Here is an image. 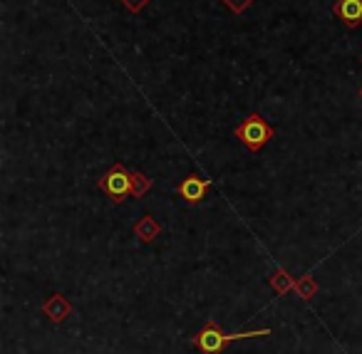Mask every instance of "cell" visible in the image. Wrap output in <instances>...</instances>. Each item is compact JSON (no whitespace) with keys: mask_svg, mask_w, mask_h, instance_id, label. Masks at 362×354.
Listing matches in <instances>:
<instances>
[{"mask_svg":"<svg viewBox=\"0 0 362 354\" xmlns=\"http://www.w3.org/2000/svg\"><path fill=\"white\" fill-rule=\"evenodd\" d=\"M134 230L144 243H149V240H154L156 235H159V225H156V220L149 218V216H146L144 220H139V225H136Z\"/></svg>","mask_w":362,"mask_h":354,"instance_id":"cell-6","label":"cell"},{"mask_svg":"<svg viewBox=\"0 0 362 354\" xmlns=\"http://www.w3.org/2000/svg\"><path fill=\"white\" fill-rule=\"evenodd\" d=\"M271 329H258V332H223L221 327H216L214 322H209L202 332L197 334V347L202 354H221L226 349L228 342H236V339H251V337H268Z\"/></svg>","mask_w":362,"mask_h":354,"instance_id":"cell-1","label":"cell"},{"mask_svg":"<svg viewBox=\"0 0 362 354\" xmlns=\"http://www.w3.org/2000/svg\"><path fill=\"white\" fill-rule=\"evenodd\" d=\"M221 3H223V6H226L231 13H236V16H241L243 11H248V8H251L253 0H221Z\"/></svg>","mask_w":362,"mask_h":354,"instance_id":"cell-7","label":"cell"},{"mask_svg":"<svg viewBox=\"0 0 362 354\" xmlns=\"http://www.w3.org/2000/svg\"><path fill=\"white\" fill-rule=\"evenodd\" d=\"M360 100H362V87H360Z\"/></svg>","mask_w":362,"mask_h":354,"instance_id":"cell-10","label":"cell"},{"mask_svg":"<svg viewBox=\"0 0 362 354\" xmlns=\"http://www.w3.org/2000/svg\"><path fill=\"white\" fill-rule=\"evenodd\" d=\"M134 189H136V191H134V196H141L146 189H149V181H146L141 174H134Z\"/></svg>","mask_w":362,"mask_h":354,"instance_id":"cell-9","label":"cell"},{"mask_svg":"<svg viewBox=\"0 0 362 354\" xmlns=\"http://www.w3.org/2000/svg\"><path fill=\"white\" fill-rule=\"evenodd\" d=\"M332 16L345 28L355 30L362 23V0H337L335 6H332Z\"/></svg>","mask_w":362,"mask_h":354,"instance_id":"cell-5","label":"cell"},{"mask_svg":"<svg viewBox=\"0 0 362 354\" xmlns=\"http://www.w3.org/2000/svg\"><path fill=\"white\" fill-rule=\"evenodd\" d=\"M214 181L211 179H199V176H187V179L181 181L179 186V196L184 199V203L194 206V203H202L206 199V191L211 189Z\"/></svg>","mask_w":362,"mask_h":354,"instance_id":"cell-4","label":"cell"},{"mask_svg":"<svg viewBox=\"0 0 362 354\" xmlns=\"http://www.w3.org/2000/svg\"><path fill=\"white\" fill-rule=\"evenodd\" d=\"M100 189L105 191L115 203H122L127 196H134V191H136L134 189V174L127 171L122 164H117L100 179Z\"/></svg>","mask_w":362,"mask_h":354,"instance_id":"cell-3","label":"cell"},{"mask_svg":"<svg viewBox=\"0 0 362 354\" xmlns=\"http://www.w3.org/2000/svg\"><path fill=\"white\" fill-rule=\"evenodd\" d=\"M122 6H124L129 13H141L146 6H149V0H122Z\"/></svg>","mask_w":362,"mask_h":354,"instance_id":"cell-8","label":"cell"},{"mask_svg":"<svg viewBox=\"0 0 362 354\" xmlns=\"http://www.w3.org/2000/svg\"><path fill=\"white\" fill-rule=\"evenodd\" d=\"M236 139L241 141L248 151H261L263 146L273 139V126L268 124L261 114H248L246 119L238 124Z\"/></svg>","mask_w":362,"mask_h":354,"instance_id":"cell-2","label":"cell"}]
</instances>
